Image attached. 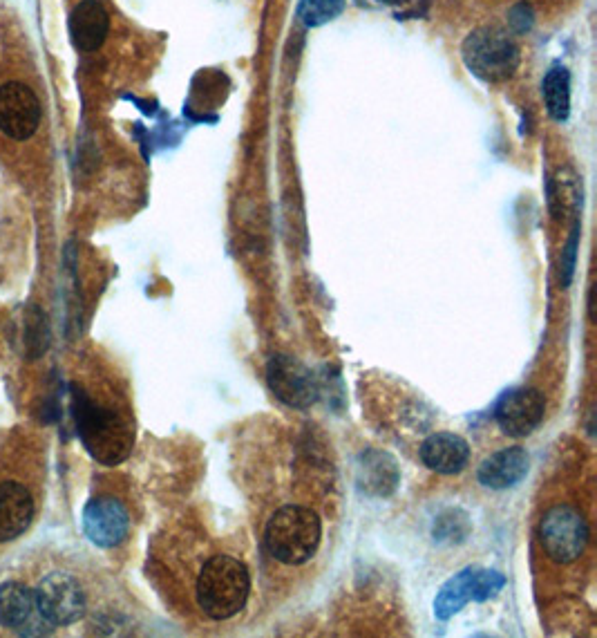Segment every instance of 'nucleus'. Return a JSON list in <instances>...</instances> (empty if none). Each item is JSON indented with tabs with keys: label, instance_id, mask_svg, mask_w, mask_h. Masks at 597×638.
Returning a JSON list of instances; mask_svg holds the SVG:
<instances>
[{
	"label": "nucleus",
	"instance_id": "obj_1",
	"mask_svg": "<svg viewBox=\"0 0 597 638\" xmlns=\"http://www.w3.org/2000/svg\"><path fill=\"white\" fill-rule=\"evenodd\" d=\"M72 417L85 450L106 466H115L128 457L132 430L119 412L101 406L88 392L72 386Z\"/></svg>",
	"mask_w": 597,
	"mask_h": 638
},
{
	"label": "nucleus",
	"instance_id": "obj_2",
	"mask_svg": "<svg viewBox=\"0 0 597 638\" xmlns=\"http://www.w3.org/2000/svg\"><path fill=\"white\" fill-rule=\"evenodd\" d=\"M251 591V576L244 562L231 556H213L199 571L197 605L213 621H229L240 614Z\"/></svg>",
	"mask_w": 597,
	"mask_h": 638
},
{
	"label": "nucleus",
	"instance_id": "obj_3",
	"mask_svg": "<svg viewBox=\"0 0 597 638\" xmlns=\"http://www.w3.org/2000/svg\"><path fill=\"white\" fill-rule=\"evenodd\" d=\"M322 538V524L316 511L289 504L273 513L264 542L269 553L284 565H302L316 556Z\"/></svg>",
	"mask_w": 597,
	"mask_h": 638
},
{
	"label": "nucleus",
	"instance_id": "obj_4",
	"mask_svg": "<svg viewBox=\"0 0 597 638\" xmlns=\"http://www.w3.org/2000/svg\"><path fill=\"white\" fill-rule=\"evenodd\" d=\"M461 56L466 68L486 83H504L519 68V48L497 27H479L463 41Z\"/></svg>",
	"mask_w": 597,
	"mask_h": 638
},
{
	"label": "nucleus",
	"instance_id": "obj_5",
	"mask_svg": "<svg viewBox=\"0 0 597 638\" xmlns=\"http://www.w3.org/2000/svg\"><path fill=\"white\" fill-rule=\"evenodd\" d=\"M589 524L584 515L568 504H557L544 513L539 522V542L548 558L557 565H571L589 544Z\"/></svg>",
	"mask_w": 597,
	"mask_h": 638
},
{
	"label": "nucleus",
	"instance_id": "obj_6",
	"mask_svg": "<svg viewBox=\"0 0 597 638\" xmlns=\"http://www.w3.org/2000/svg\"><path fill=\"white\" fill-rule=\"evenodd\" d=\"M506 585L504 574H499L495 569H481V567H466L459 574H454L448 583L441 587L434 600V616L439 621H448L454 614H459L470 600H483L495 598Z\"/></svg>",
	"mask_w": 597,
	"mask_h": 638
},
{
	"label": "nucleus",
	"instance_id": "obj_7",
	"mask_svg": "<svg viewBox=\"0 0 597 638\" xmlns=\"http://www.w3.org/2000/svg\"><path fill=\"white\" fill-rule=\"evenodd\" d=\"M36 609L43 621L50 627H65L72 623H79L85 616V591L79 585V580L63 574V571H54L47 574L34 589Z\"/></svg>",
	"mask_w": 597,
	"mask_h": 638
},
{
	"label": "nucleus",
	"instance_id": "obj_8",
	"mask_svg": "<svg viewBox=\"0 0 597 638\" xmlns=\"http://www.w3.org/2000/svg\"><path fill=\"white\" fill-rule=\"evenodd\" d=\"M43 108L36 92L21 81L0 86V133L14 142H27L41 126Z\"/></svg>",
	"mask_w": 597,
	"mask_h": 638
},
{
	"label": "nucleus",
	"instance_id": "obj_9",
	"mask_svg": "<svg viewBox=\"0 0 597 638\" xmlns=\"http://www.w3.org/2000/svg\"><path fill=\"white\" fill-rule=\"evenodd\" d=\"M269 388L291 408H309L318 401V381L305 363L287 354L273 356L267 365Z\"/></svg>",
	"mask_w": 597,
	"mask_h": 638
},
{
	"label": "nucleus",
	"instance_id": "obj_10",
	"mask_svg": "<svg viewBox=\"0 0 597 638\" xmlns=\"http://www.w3.org/2000/svg\"><path fill=\"white\" fill-rule=\"evenodd\" d=\"M546 401L535 388H515L497 401L495 419L508 437H528L544 421Z\"/></svg>",
	"mask_w": 597,
	"mask_h": 638
},
{
	"label": "nucleus",
	"instance_id": "obj_11",
	"mask_svg": "<svg viewBox=\"0 0 597 638\" xmlns=\"http://www.w3.org/2000/svg\"><path fill=\"white\" fill-rule=\"evenodd\" d=\"M85 538L101 549H112L128 538L130 515L117 497H94L83 509Z\"/></svg>",
	"mask_w": 597,
	"mask_h": 638
},
{
	"label": "nucleus",
	"instance_id": "obj_12",
	"mask_svg": "<svg viewBox=\"0 0 597 638\" xmlns=\"http://www.w3.org/2000/svg\"><path fill=\"white\" fill-rule=\"evenodd\" d=\"M72 45L79 52H97L108 39L110 32V16L108 9L103 7L101 0H81L72 9L68 21Z\"/></svg>",
	"mask_w": 597,
	"mask_h": 638
},
{
	"label": "nucleus",
	"instance_id": "obj_13",
	"mask_svg": "<svg viewBox=\"0 0 597 638\" xmlns=\"http://www.w3.org/2000/svg\"><path fill=\"white\" fill-rule=\"evenodd\" d=\"M34 497L21 482L0 484V542H12L30 529Z\"/></svg>",
	"mask_w": 597,
	"mask_h": 638
},
{
	"label": "nucleus",
	"instance_id": "obj_14",
	"mask_svg": "<svg viewBox=\"0 0 597 638\" xmlns=\"http://www.w3.org/2000/svg\"><path fill=\"white\" fill-rule=\"evenodd\" d=\"M528 466L530 457L526 450L521 446H510L504 450H497V453L483 459L477 477L486 489L506 491L524 480Z\"/></svg>",
	"mask_w": 597,
	"mask_h": 638
},
{
	"label": "nucleus",
	"instance_id": "obj_15",
	"mask_svg": "<svg viewBox=\"0 0 597 638\" xmlns=\"http://www.w3.org/2000/svg\"><path fill=\"white\" fill-rule=\"evenodd\" d=\"M421 459L434 473H461L470 459V446L454 433H434L421 444Z\"/></svg>",
	"mask_w": 597,
	"mask_h": 638
},
{
	"label": "nucleus",
	"instance_id": "obj_16",
	"mask_svg": "<svg viewBox=\"0 0 597 638\" xmlns=\"http://www.w3.org/2000/svg\"><path fill=\"white\" fill-rule=\"evenodd\" d=\"M34 616H41L36 609L34 589L16 580L0 585V627L23 632L25 627H34ZM32 634H36V627Z\"/></svg>",
	"mask_w": 597,
	"mask_h": 638
},
{
	"label": "nucleus",
	"instance_id": "obj_17",
	"mask_svg": "<svg viewBox=\"0 0 597 638\" xmlns=\"http://www.w3.org/2000/svg\"><path fill=\"white\" fill-rule=\"evenodd\" d=\"M358 486L367 495H392L398 486V468L394 459L378 450H367L358 464Z\"/></svg>",
	"mask_w": 597,
	"mask_h": 638
},
{
	"label": "nucleus",
	"instance_id": "obj_18",
	"mask_svg": "<svg viewBox=\"0 0 597 638\" xmlns=\"http://www.w3.org/2000/svg\"><path fill=\"white\" fill-rule=\"evenodd\" d=\"M542 97L548 115L559 121V124L571 115V74H568L562 63H555L553 68L546 72V77L542 81Z\"/></svg>",
	"mask_w": 597,
	"mask_h": 638
},
{
	"label": "nucleus",
	"instance_id": "obj_19",
	"mask_svg": "<svg viewBox=\"0 0 597 638\" xmlns=\"http://www.w3.org/2000/svg\"><path fill=\"white\" fill-rule=\"evenodd\" d=\"M472 531V524L466 511L461 509H445L439 513V518L434 520L432 536L441 544H461L466 542Z\"/></svg>",
	"mask_w": 597,
	"mask_h": 638
},
{
	"label": "nucleus",
	"instance_id": "obj_20",
	"mask_svg": "<svg viewBox=\"0 0 597 638\" xmlns=\"http://www.w3.org/2000/svg\"><path fill=\"white\" fill-rule=\"evenodd\" d=\"M27 359H41L43 352L50 345V325L41 307H32L25 316V334H23Z\"/></svg>",
	"mask_w": 597,
	"mask_h": 638
},
{
	"label": "nucleus",
	"instance_id": "obj_21",
	"mask_svg": "<svg viewBox=\"0 0 597 638\" xmlns=\"http://www.w3.org/2000/svg\"><path fill=\"white\" fill-rule=\"evenodd\" d=\"M347 0H300L298 18L305 27H322L345 12Z\"/></svg>",
	"mask_w": 597,
	"mask_h": 638
},
{
	"label": "nucleus",
	"instance_id": "obj_22",
	"mask_svg": "<svg viewBox=\"0 0 597 638\" xmlns=\"http://www.w3.org/2000/svg\"><path fill=\"white\" fill-rule=\"evenodd\" d=\"M577 247H580V222H575L571 240H568L566 249L562 251V260H559V283H562V287H568L573 280Z\"/></svg>",
	"mask_w": 597,
	"mask_h": 638
},
{
	"label": "nucleus",
	"instance_id": "obj_23",
	"mask_svg": "<svg viewBox=\"0 0 597 638\" xmlns=\"http://www.w3.org/2000/svg\"><path fill=\"white\" fill-rule=\"evenodd\" d=\"M508 23H510V27H513V30H515L517 34L528 32L530 27H533V23H535L533 7H530L528 3H517V5L508 12Z\"/></svg>",
	"mask_w": 597,
	"mask_h": 638
},
{
	"label": "nucleus",
	"instance_id": "obj_24",
	"mask_svg": "<svg viewBox=\"0 0 597 638\" xmlns=\"http://www.w3.org/2000/svg\"><path fill=\"white\" fill-rule=\"evenodd\" d=\"M589 318L593 321V287L589 289Z\"/></svg>",
	"mask_w": 597,
	"mask_h": 638
},
{
	"label": "nucleus",
	"instance_id": "obj_25",
	"mask_svg": "<svg viewBox=\"0 0 597 638\" xmlns=\"http://www.w3.org/2000/svg\"><path fill=\"white\" fill-rule=\"evenodd\" d=\"M360 3H365V0H360ZM372 3H378V5H394V3H398V0H372Z\"/></svg>",
	"mask_w": 597,
	"mask_h": 638
}]
</instances>
